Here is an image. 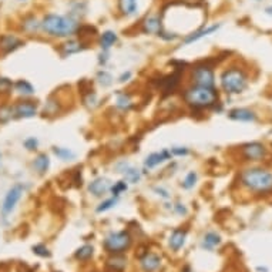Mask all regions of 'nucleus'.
I'll use <instances>...</instances> for the list:
<instances>
[{
    "label": "nucleus",
    "mask_w": 272,
    "mask_h": 272,
    "mask_svg": "<svg viewBox=\"0 0 272 272\" xmlns=\"http://www.w3.org/2000/svg\"><path fill=\"white\" fill-rule=\"evenodd\" d=\"M42 33L53 39H70L77 33L80 23L77 19L70 15H59V13H46L40 19Z\"/></svg>",
    "instance_id": "nucleus-1"
},
{
    "label": "nucleus",
    "mask_w": 272,
    "mask_h": 272,
    "mask_svg": "<svg viewBox=\"0 0 272 272\" xmlns=\"http://www.w3.org/2000/svg\"><path fill=\"white\" fill-rule=\"evenodd\" d=\"M218 91L215 87H204L191 84L183 91V100L193 110L215 108L218 104Z\"/></svg>",
    "instance_id": "nucleus-2"
},
{
    "label": "nucleus",
    "mask_w": 272,
    "mask_h": 272,
    "mask_svg": "<svg viewBox=\"0 0 272 272\" xmlns=\"http://www.w3.org/2000/svg\"><path fill=\"white\" fill-rule=\"evenodd\" d=\"M239 181L244 188L258 195L272 193V173L265 168H246L241 173Z\"/></svg>",
    "instance_id": "nucleus-3"
},
{
    "label": "nucleus",
    "mask_w": 272,
    "mask_h": 272,
    "mask_svg": "<svg viewBox=\"0 0 272 272\" xmlns=\"http://www.w3.org/2000/svg\"><path fill=\"white\" fill-rule=\"evenodd\" d=\"M220 84L227 94H239L248 87V76L239 67H229L221 73Z\"/></svg>",
    "instance_id": "nucleus-4"
},
{
    "label": "nucleus",
    "mask_w": 272,
    "mask_h": 272,
    "mask_svg": "<svg viewBox=\"0 0 272 272\" xmlns=\"http://www.w3.org/2000/svg\"><path fill=\"white\" fill-rule=\"evenodd\" d=\"M132 246V235L128 229L113 231L103 241V248L108 254H125Z\"/></svg>",
    "instance_id": "nucleus-5"
},
{
    "label": "nucleus",
    "mask_w": 272,
    "mask_h": 272,
    "mask_svg": "<svg viewBox=\"0 0 272 272\" xmlns=\"http://www.w3.org/2000/svg\"><path fill=\"white\" fill-rule=\"evenodd\" d=\"M191 81L195 86H204V87H215V73L212 66L207 63L195 64L191 69Z\"/></svg>",
    "instance_id": "nucleus-6"
},
{
    "label": "nucleus",
    "mask_w": 272,
    "mask_h": 272,
    "mask_svg": "<svg viewBox=\"0 0 272 272\" xmlns=\"http://www.w3.org/2000/svg\"><path fill=\"white\" fill-rule=\"evenodd\" d=\"M25 193V185L23 184H15L12 188H10L5 200H3V204H2V214L6 217L12 214V211L16 208L18 202L20 201L22 195Z\"/></svg>",
    "instance_id": "nucleus-7"
},
{
    "label": "nucleus",
    "mask_w": 272,
    "mask_h": 272,
    "mask_svg": "<svg viewBox=\"0 0 272 272\" xmlns=\"http://www.w3.org/2000/svg\"><path fill=\"white\" fill-rule=\"evenodd\" d=\"M140 30L141 33H144V35L158 36L164 30L163 16L157 15V13H150V15H147V16L144 18V20L141 22Z\"/></svg>",
    "instance_id": "nucleus-8"
},
{
    "label": "nucleus",
    "mask_w": 272,
    "mask_h": 272,
    "mask_svg": "<svg viewBox=\"0 0 272 272\" xmlns=\"http://www.w3.org/2000/svg\"><path fill=\"white\" fill-rule=\"evenodd\" d=\"M241 156L245 161H262L266 157V149L258 141L246 143L241 147Z\"/></svg>",
    "instance_id": "nucleus-9"
},
{
    "label": "nucleus",
    "mask_w": 272,
    "mask_h": 272,
    "mask_svg": "<svg viewBox=\"0 0 272 272\" xmlns=\"http://www.w3.org/2000/svg\"><path fill=\"white\" fill-rule=\"evenodd\" d=\"M139 263L143 272H160L163 268V258L157 252L146 251L139 256Z\"/></svg>",
    "instance_id": "nucleus-10"
},
{
    "label": "nucleus",
    "mask_w": 272,
    "mask_h": 272,
    "mask_svg": "<svg viewBox=\"0 0 272 272\" xmlns=\"http://www.w3.org/2000/svg\"><path fill=\"white\" fill-rule=\"evenodd\" d=\"M184 70H176L173 71L171 74L161 77L160 83H158V88L160 91L163 93V96H170L176 91L177 88L180 87V83H181V73Z\"/></svg>",
    "instance_id": "nucleus-11"
},
{
    "label": "nucleus",
    "mask_w": 272,
    "mask_h": 272,
    "mask_svg": "<svg viewBox=\"0 0 272 272\" xmlns=\"http://www.w3.org/2000/svg\"><path fill=\"white\" fill-rule=\"evenodd\" d=\"M25 46V40L22 37H19L15 33H3L0 35V53L2 54H10V53L16 52L18 49Z\"/></svg>",
    "instance_id": "nucleus-12"
},
{
    "label": "nucleus",
    "mask_w": 272,
    "mask_h": 272,
    "mask_svg": "<svg viewBox=\"0 0 272 272\" xmlns=\"http://www.w3.org/2000/svg\"><path fill=\"white\" fill-rule=\"evenodd\" d=\"M15 105V118H32L39 111V104L33 100H20Z\"/></svg>",
    "instance_id": "nucleus-13"
},
{
    "label": "nucleus",
    "mask_w": 272,
    "mask_h": 272,
    "mask_svg": "<svg viewBox=\"0 0 272 272\" xmlns=\"http://www.w3.org/2000/svg\"><path fill=\"white\" fill-rule=\"evenodd\" d=\"M88 42L87 40H81V39H67L64 43L60 46V54L63 57H69V56H73V54H77V53L84 52L87 50Z\"/></svg>",
    "instance_id": "nucleus-14"
},
{
    "label": "nucleus",
    "mask_w": 272,
    "mask_h": 272,
    "mask_svg": "<svg viewBox=\"0 0 272 272\" xmlns=\"http://www.w3.org/2000/svg\"><path fill=\"white\" fill-rule=\"evenodd\" d=\"M111 188V181L105 177H97L90 184H88V193L96 198H101L103 195L110 191Z\"/></svg>",
    "instance_id": "nucleus-15"
},
{
    "label": "nucleus",
    "mask_w": 272,
    "mask_h": 272,
    "mask_svg": "<svg viewBox=\"0 0 272 272\" xmlns=\"http://www.w3.org/2000/svg\"><path fill=\"white\" fill-rule=\"evenodd\" d=\"M20 30L29 36H36L42 32V23L40 19H37L35 15H26L20 20Z\"/></svg>",
    "instance_id": "nucleus-16"
},
{
    "label": "nucleus",
    "mask_w": 272,
    "mask_h": 272,
    "mask_svg": "<svg viewBox=\"0 0 272 272\" xmlns=\"http://www.w3.org/2000/svg\"><path fill=\"white\" fill-rule=\"evenodd\" d=\"M128 266V258L124 254H110L105 259V268L110 272H124Z\"/></svg>",
    "instance_id": "nucleus-17"
},
{
    "label": "nucleus",
    "mask_w": 272,
    "mask_h": 272,
    "mask_svg": "<svg viewBox=\"0 0 272 272\" xmlns=\"http://www.w3.org/2000/svg\"><path fill=\"white\" fill-rule=\"evenodd\" d=\"M218 29H220V25H211V26L197 29V30H194V32H191V33L185 35V37L183 39V43H184L185 46H188V44L194 43V42H198V40H201V39H204V37H207V36L215 33Z\"/></svg>",
    "instance_id": "nucleus-18"
},
{
    "label": "nucleus",
    "mask_w": 272,
    "mask_h": 272,
    "mask_svg": "<svg viewBox=\"0 0 272 272\" xmlns=\"http://www.w3.org/2000/svg\"><path fill=\"white\" fill-rule=\"evenodd\" d=\"M117 171H118L120 174H123L124 180H125L127 183H130V184L140 183L141 171L132 167L131 164H128V163H120V164H117Z\"/></svg>",
    "instance_id": "nucleus-19"
},
{
    "label": "nucleus",
    "mask_w": 272,
    "mask_h": 272,
    "mask_svg": "<svg viewBox=\"0 0 272 272\" xmlns=\"http://www.w3.org/2000/svg\"><path fill=\"white\" fill-rule=\"evenodd\" d=\"M171 157H173V154H171L170 150H161V151H157V153H153V154H150L149 157L146 158L144 167L149 168V170L156 168L158 166H161V164H164L168 160H171Z\"/></svg>",
    "instance_id": "nucleus-20"
},
{
    "label": "nucleus",
    "mask_w": 272,
    "mask_h": 272,
    "mask_svg": "<svg viewBox=\"0 0 272 272\" xmlns=\"http://www.w3.org/2000/svg\"><path fill=\"white\" fill-rule=\"evenodd\" d=\"M228 118L239 123H252L256 120V114L249 108H232L228 111Z\"/></svg>",
    "instance_id": "nucleus-21"
},
{
    "label": "nucleus",
    "mask_w": 272,
    "mask_h": 272,
    "mask_svg": "<svg viewBox=\"0 0 272 272\" xmlns=\"http://www.w3.org/2000/svg\"><path fill=\"white\" fill-rule=\"evenodd\" d=\"M185 239H187V231H185V229H174V231L171 232L170 238H168V246H170L174 252H178V251L185 245Z\"/></svg>",
    "instance_id": "nucleus-22"
},
{
    "label": "nucleus",
    "mask_w": 272,
    "mask_h": 272,
    "mask_svg": "<svg viewBox=\"0 0 272 272\" xmlns=\"http://www.w3.org/2000/svg\"><path fill=\"white\" fill-rule=\"evenodd\" d=\"M118 12L124 18H132L139 13V0H117Z\"/></svg>",
    "instance_id": "nucleus-23"
},
{
    "label": "nucleus",
    "mask_w": 272,
    "mask_h": 272,
    "mask_svg": "<svg viewBox=\"0 0 272 272\" xmlns=\"http://www.w3.org/2000/svg\"><path fill=\"white\" fill-rule=\"evenodd\" d=\"M33 168H35L36 173L40 174V176L46 174L49 171V168H50V157L46 153L37 154L35 160H33Z\"/></svg>",
    "instance_id": "nucleus-24"
},
{
    "label": "nucleus",
    "mask_w": 272,
    "mask_h": 272,
    "mask_svg": "<svg viewBox=\"0 0 272 272\" xmlns=\"http://www.w3.org/2000/svg\"><path fill=\"white\" fill-rule=\"evenodd\" d=\"M117 42H118V36L113 30H105L98 37V44L101 50H110Z\"/></svg>",
    "instance_id": "nucleus-25"
},
{
    "label": "nucleus",
    "mask_w": 272,
    "mask_h": 272,
    "mask_svg": "<svg viewBox=\"0 0 272 272\" xmlns=\"http://www.w3.org/2000/svg\"><path fill=\"white\" fill-rule=\"evenodd\" d=\"M115 107L120 110V111H130L132 107H134V103H132L131 96L125 91H120L117 93V97H115Z\"/></svg>",
    "instance_id": "nucleus-26"
},
{
    "label": "nucleus",
    "mask_w": 272,
    "mask_h": 272,
    "mask_svg": "<svg viewBox=\"0 0 272 272\" xmlns=\"http://www.w3.org/2000/svg\"><path fill=\"white\" fill-rule=\"evenodd\" d=\"M221 235L217 234L215 231H208L204 237H202L201 246L207 251H212L215 246H218L221 244Z\"/></svg>",
    "instance_id": "nucleus-27"
},
{
    "label": "nucleus",
    "mask_w": 272,
    "mask_h": 272,
    "mask_svg": "<svg viewBox=\"0 0 272 272\" xmlns=\"http://www.w3.org/2000/svg\"><path fill=\"white\" fill-rule=\"evenodd\" d=\"M13 90L20 94V96L23 97H30L35 94V87H33V84L30 83V81H27V80H18V81H15L13 83Z\"/></svg>",
    "instance_id": "nucleus-28"
},
{
    "label": "nucleus",
    "mask_w": 272,
    "mask_h": 272,
    "mask_svg": "<svg viewBox=\"0 0 272 272\" xmlns=\"http://www.w3.org/2000/svg\"><path fill=\"white\" fill-rule=\"evenodd\" d=\"M93 255H94V246L86 244V245L80 246V248L76 249L74 258H76L79 262H87V261H90V259L93 258Z\"/></svg>",
    "instance_id": "nucleus-29"
},
{
    "label": "nucleus",
    "mask_w": 272,
    "mask_h": 272,
    "mask_svg": "<svg viewBox=\"0 0 272 272\" xmlns=\"http://www.w3.org/2000/svg\"><path fill=\"white\" fill-rule=\"evenodd\" d=\"M15 118V105L2 104L0 105V124L9 123Z\"/></svg>",
    "instance_id": "nucleus-30"
},
{
    "label": "nucleus",
    "mask_w": 272,
    "mask_h": 272,
    "mask_svg": "<svg viewBox=\"0 0 272 272\" xmlns=\"http://www.w3.org/2000/svg\"><path fill=\"white\" fill-rule=\"evenodd\" d=\"M53 154L62 161H71L76 158V153H73L70 149H66V147H53Z\"/></svg>",
    "instance_id": "nucleus-31"
},
{
    "label": "nucleus",
    "mask_w": 272,
    "mask_h": 272,
    "mask_svg": "<svg viewBox=\"0 0 272 272\" xmlns=\"http://www.w3.org/2000/svg\"><path fill=\"white\" fill-rule=\"evenodd\" d=\"M97 29L94 26H91V25H81L80 23L79 29H77V33L76 36L81 39V40H86V37H94L97 36Z\"/></svg>",
    "instance_id": "nucleus-32"
},
{
    "label": "nucleus",
    "mask_w": 272,
    "mask_h": 272,
    "mask_svg": "<svg viewBox=\"0 0 272 272\" xmlns=\"http://www.w3.org/2000/svg\"><path fill=\"white\" fill-rule=\"evenodd\" d=\"M60 110H62V107H60V101H57V100H54V98H50L46 105H44V110H43V115H56L60 113Z\"/></svg>",
    "instance_id": "nucleus-33"
},
{
    "label": "nucleus",
    "mask_w": 272,
    "mask_h": 272,
    "mask_svg": "<svg viewBox=\"0 0 272 272\" xmlns=\"http://www.w3.org/2000/svg\"><path fill=\"white\" fill-rule=\"evenodd\" d=\"M86 12H87V3H84V2H81V0H77V2L73 3L70 16H73V18L79 20V18H81L83 15H86Z\"/></svg>",
    "instance_id": "nucleus-34"
},
{
    "label": "nucleus",
    "mask_w": 272,
    "mask_h": 272,
    "mask_svg": "<svg viewBox=\"0 0 272 272\" xmlns=\"http://www.w3.org/2000/svg\"><path fill=\"white\" fill-rule=\"evenodd\" d=\"M128 190V183L125 181V180H120V181H117L114 184H111V188H110V193L113 194V197H120L121 194L125 193Z\"/></svg>",
    "instance_id": "nucleus-35"
},
{
    "label": "nucleus",
    "mask_w": 272,
    "mask_h": 272,
    "mask_svg": "<svg viewBox=\"0 0 272 272\" xmlns=\"http://www.w3.org/2000/svg\"><path fill=\"white\" fill-rule=\"evenodd\" d=\"M197 181H198V174L195 173V171H190L185 178L183 180V183H181V187L184 188V190H191L195 187L197 184Z\"/></svg>",
    "instance_id": "nucleus-36"
},
{
    "label": "nucleus",
    "mask_w": 272,
    "mask_h": 272,
    "mask_svg": "<svg viewBox=\"0 0 272 272\" xmlns=\"http://www.w3.org/2000/svg\"><path fill=\"white\" fill-rule=\"evenodd\" d=\"M97 81L103 87H110L113 84V76L107 70H100L97 73Z\"/></svg>",
    "instance_id": "nucleus-37"
},
{
    "label": "nucleus",
    "mask_w": 272,
    "mask_h": 272,
    "mask_svg": "<svg viewBox=\"0 0 272 272\" xmlns=\"http://www.w3.org/2000/svg\"><path fill=\"white\" fill-rule=\"evenodd\" d=\"M117 201H118V198L117 197H111V198H107L104 201H101L98 204V207L96 208V211L98 214H101V212H105V211L111 210V208H114L115 205H117Z\"/></svg>",
    "instance_id": "nucleus-38"
},
{
    "label": "nucleus",
    "mask_w": 272,
    "mask_h": 272,
    "mask_svg": "<svg viewBox=\"0 0 272 272\" xmlns=\"http://www.w3.org/2000/svg\"><path fill=\"white\" fill-rule=\"evenodd\" d=\"M33 252H35L37 256L40 258H50L52 256V252L49 251V248L44 245V244H36V245L32 246Z\"/></svg>",
    "instance_id": "nucleus-39"
},
{
    "label": "nucleus",
    "mask_w": 272,
    "mask_h": 272,
    "mask_svg": "<svg viewBox=\"0 0 272 272\" xmlns=\"http://www.w3.org/2000/svg\"><path fill=\"white\" fill-rule=\"evenodd\" d=\"M97 94L91 90V91H88L87 94H84L83 96V103H84V105H87V107H90V108H93V107H96L97 105Z\"/></svg>",
    "instance_id": "nucleus-40"
},
{
    "label": "nucleus",
    "mask_w": 272,
    "mask_h": 272,
    "mask_svg": "<svg viewBox=\"0 0 272 272\" xmlns=\"http://www.w3.org/2000/svg\"><path fill=\"white\" fill-rule=\"evenodd\" d=\"M12 88H13V81L8 79V77L0 76V93H2V94H3V93H10Z\"/></svg>",
    "instance_id": "nucleus-41"
},
{
    "label": "nucleus",
    "mask_w": 272,
    "mask_h": 272,
    "mask_svg": "<svg viewBox=\"0 0 272 272\" xmlns=\"http://www.w3.org/2000/svg\"><path fill=\"white\" fill-rule=\"evenodd\" d=\"M23 146L27 151H36L39 149V140L36 137H29L26 140L23 141Z\"/></svg>",
    "instance_id": "nucleus-42"
},
{
    "label": "nucleus",
    "mask_w": 272,
    "mask_h": 272,
    "mask_svg": "<svg viewBox=\"0 0 272 272\" xmlns=\"http://www.w3.org/2000/svg\"><path fill=\"white\" fill-rule=\"evenodd\" d=\"M170 151H171L173 157H185L190 154V150L187 147H173Z\"/></svg>",
    "instance_id": "nucleus-43"
},
{
    "label": "nucleus",
    "mask_w": 272,
    "mask_h": 272,
    "mask_svg": "<svg viewBox=\"0 0 272 272\" xmlns=\"http://www.w3.org/2000/svg\"><path fill=\"white\" fill-rule=\"evenodd\" d=\"M174 212H176V214H178V215H187L188 210H187V207H185L184 204L178 202V204H176V205H174Z\"/></svg>",
    "instance_id": "nucleus-44"
},
{
    "label": "nucleus",
    "mask_w": 272,
    "mask_h": 272,
    "mask_svg": "<svg viewBox=\"0 0 272 272\" xmlns=\"http://www.w3.org/2000/svg\"><path fill=\"white\" fill-rule=\"evenodd\" d=\"M154 193L157 194V195H160L161 198H170V193H168L166 188H163V187H154Z\"/></svg>",
    "instance_id": "nucleus-45"
},
{
    "label": "nucleus",
    "mask_w": 272,
    "mask_h": 272,
    "mask_svg": "<svg viewBox=\"0 0 272 272\" xmlns=\"http://www.w3.org/2000/svg\"><path fill=\"white\" fill-rule=\"evenodd\" d=\"M73 183L77 185V187H81L83 184V177H81V170H76V173H74V178H73Z\"/></svg>",
    "instance_id": "nucleus-46"
},
{
    "label": "nucleus",
    "mask_w": 272,
    "mask_h": 272,
    "mask_svg": "<svg viewBox=\"0 0 272 272\" xmlns=\"http://www.w3.org/2000/svg\"><path fill=\"white\" fill-rule=\"evenodd\" d=\"M107 60H108V50H103V52L100 53V56H98V63L104 66Z\"/></svg>",
    "instance_id": "nucleus-47"
},
{
    "label": "nucleus",
    "mask_w": 272,
    "mask_h": 272,
    "mask_svg": "<svg viewBox=\"0 0 272 272\" xmlns=\"http://www.w3.org/2000/svg\"><path fill=\"white\" fill-rule=\"evenodd\" d=\"M131 71H125V73H123V74L118 77V81H120V83H125V81H128V80L131 79Z\"/></svg>",
    "instance_id": "nucleus-48"
},
{
    "label": "nucleus",
    "mask_w": 272,
    "mask_h": 272,
    "mask_svg": "<svg viewBox=\"0 0 272 272\" xmlns=\"http://www.w3.org/2000/svg\"><path fill=\"white\" fill-rule=\"evenodd\" d=\"M181 272H194L193 268L190 266V265H184L183 268H181Z\"/></svg>",
    "instance_id": "nucleus-49"
},
{
    "label": "nucleus",
    "mask_w": 272,
    "mask_h": 272,
    "mask_svg": "<svg viewBox=\"0 0 272 272\" xmlns=\"http://www.w3.org/2000/svg\"><path fill=\"white\" fill-rule=\"evenodd\" d=\"M256 271L258 272H268V269H266V268H262V266H258V268H256Z\"/></svg>",
    "instance_id": "nucleus-50"
},
{
    "label": "nucleus",
    "mask_w": 272,
    "mask_h": 272,
    "mask_svg": "<svg viewBox=\"0 0 272 272\" xmlns=\"http://www.w3.org/2000/svg\"><path fill=\"white\" fill-rule=\"evenodd\" d=\"M23 272H33L30 268H27V266H23Z\"/></svg>",
    "instance_id": "nucleus-51"
},
{
    "label": "nucleus",
    "mask_w": 272,
    "mask_h": 272,
    "mask_svg": "<svg viewBox=\"0 0 272 272\" xmlns=\"http://www.w3.org/2000/svg\"><path fill=\"white\" fill-rule=\"evenodd\" d=\"M265 12H266L268 15H272V8H268V9L265 10Z\"/></svg>",
    "instance_id": "nucleus-52"
},
{
    "label": "nucleus",
    "mask_w": 272,
    "mask_h": 272,
    "mask_svg": "<svg viewBox=\"0 0 272 272\" xmlns=\"http://www.w3.org/2000/svg\"><path fill=\"white\" fill-rule=\"evenodd\" d=\"M0 158H2V153H0Z\"/></svg>",
    "instance_id": "nucleus-53"
},
{
    "label": "nucleus",
    "mask_w": 272,
    "mask_h": 272,
    "mask_svg": "<svg viewBox=\"0 0 272 272\" xmlns=\"http://www.w3.org/2000/svg\"><path fill=\"white\" fill-rule=\"evenodd\" d=\"M20 2H23V0H20Z\"/></svg>",
    "instance_id": "nucleus-54"
},
{
    "label": "nucleus",
    "mask_w": 272,
    "mask_h": 272,
    "mask_svg": "<svg viewBox=\"0 0 272 272\" xmlns=\"http://www.w3.org/2000/svg\"><path fill=\"white\" fill-rule=\"evenodd\" d=\"M258 2H259V0H258Z\"/></svg>",
    "instance_id": "nucleus-55"
}]
</instances>
